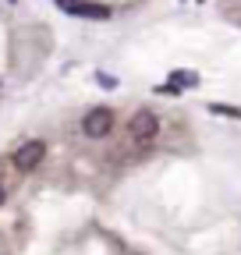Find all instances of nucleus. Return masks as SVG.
<instances>
[{
	"label": "nucleus",
	"mask_w": 241,
	"mask_h": 255,
	"mask_svg": "<svg viewBox=\"0 0 241 255\" xmlns=\"http://www.w3.org/2000/svg\"><path fill=\"white\" fill-rule=\"evenodd\" d=\"M53 4L64 14H75V18H93V21H107L110 18V7L107 4H93V0H53Z\"/></svg>",
	"instance_id": "f257e3e1"
},
{
	"label": "nucleus",
	"mask_w": 241,
	"mask_h": 255,
	"mask_svg": "<svg viewBox=\"0 0 241 255\" xmlns=\"http://www.w3.org/2000/svg\"><path fill=\"white\" fill-rule=\"evenodd\" d=\"M110 128H114V110H107V107L89 110L85 121H82V131H85L89 138H107V135H110Z\"/></svg>",
	"instance_id": "f03ea898"
},
{
	"label": "nucleus",
	"mask_w": 241,
	"mask_h": 255,
	"mask_svg": "<svg viewBox=\"0 0 241 255\" xmlns=\"http://www.w3.org/2000/svg\"><path fill=\"white\" fill-rule=\"evenodd\" d=\"M43 156H46V142H39V138L21 142V145L14 149V167H18V170H36V167L43 163Z\"/></svg>",
	"instance_id": "7ed1b4c3"
},
{
	"label": "nucleus",
	"mask_w": 241,
	"mask_h": 255,
	"mask_svg": "<svg viewBox=\"0 0 241 255\" xmlns=\"http://www.w3.org/2000/svg\"><path fill=\"white\" fill-rule=\"evenodd\" d=\"M156 131H160V121L149 114V110H138V114L128 121V135H131L135 142H149V138H156Z\"/></svg>",
	"instance_id": "20e7f679"
},
{
	"label": "nucleus",
	"mask_w": 241,
	"mask_h": 255,
	"mask_svg": "<svg viewBox=\"0 0 241 255\" xmlns=\"http://www.w3.org/2000/svg\"><path fill=\"white\" fill-rule=\"evenodd\" d=\"M170 85H174V89H195V85H199V75H195V71H174V75H170Z\"/></svg>",
	"instance_id": "39448f33"
},
{
	"label": "nucleus",
	"mask_w": 241,
	"mask_h": 255,
	"mask_svg": "<svg viewBox=\"0 0 241 255\" xmlns=\"http://www.w3.org/2000/svg\"><path fill=\"white\" fill-rule=\"evenodd\" d=\"M209 110H213V114H220V117H241V110H234V107H224V103H213Z\"/></svg>",
	"instance_id": "423d86ee"
},
{
	"label": "nucleus",
	"mask_w": 241,
	"mask_h": 255,
	"mask_svg": "<svg viewBox=\"0 0 241 255\" xmlns=\"http://www.w3.org/2000/svg\"><path fill=\"white\" fill-rule=\"evenodd\" d=\"M96 82H100L103 89H117V78H114V75H103V71H100V75H96Z\"/></svg>",
	"instance_id": "0eeeda50"
},
{
	"label": "nucleus",
	"mask_w": 241,
	"mask_h": 255,
	"mask_svg": "<svg viewBox=\"0 0 241 255\" xmlns=\"http://www.w3.org/2000/svg\"><path fill=\"white\" fill-rule=\"evenodd\" d=\"M0 206H4V188H0Z\"/></svg>",
	"instance_id": "6e6552de"
}]
</instances>
